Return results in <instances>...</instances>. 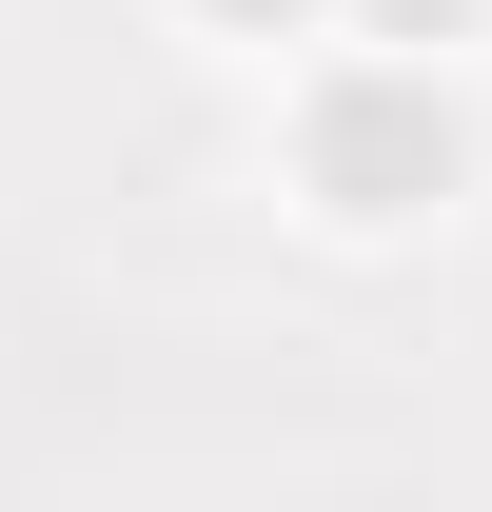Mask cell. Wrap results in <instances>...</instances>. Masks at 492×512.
<instances>
[{"label":"cell","instance_id":"6da1fadb","mask_svg":"<svg viewBox=\"0 0 492 512\" xmlns=\"http://www.w3.org/2000/svg\"><path fill=\"white\" fill-rule=\"evenodd\" d=\"M296 158H315V197H335V217H414V197H453V158H473V138H453V99H433L414 40H374V60L315 99Z\"/></svg>","mask_w":492,"mask_h":512},{"label":"cell","instance_id":"7a4b0ae2","mask_svg":"<svg viewBox=\"0 0 492 512\" xmlns=\"http://www.w3.org/2000/svg\"><path fill=\"white\" fill-rule=\"evenodd\" d=\"M453 20H473V0H355V40H414V60L453 40Z\"/></svg>","mask_w":492,"mask_h":512},{"label":"cell","instance_id":"3957f363","mask_svg":"<svg viewBox=\"0 0 492 512\" xmlns=\"http://www.w3.org/2000/svg\"><path fill=\"white\" fill-rule=\"evenodd\" d=\"M217 20H296V0H217Z\"/></svg>","mask_w":492,"mask_h":512}]
</instances>
